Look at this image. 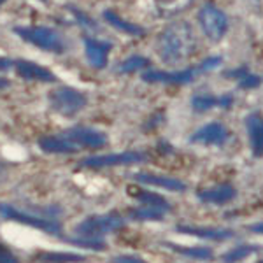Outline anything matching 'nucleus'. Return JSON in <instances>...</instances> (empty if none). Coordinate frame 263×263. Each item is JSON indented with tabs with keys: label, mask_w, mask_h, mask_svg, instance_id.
Instances as JSON below:
<instances>
[{
	"label": "nucleus",
	"mask_w": 263,
	"mask_h": 263,
	"mask_svg": "<svg viewBox=\"0 0 263 263\" xmlns=\"http://www.w3.org/2000/svg\"><path fill=\"white\" fill-rule=\"evenodd\" d=\"M156 51L163 63L177 65L197 51V37L188 21H172L163 28L156 42Z\"/></svg>",
	"instance_id": "nucleus-1"
},
{
	"label": "nucleus",
	"mask_w": 263,
	"mask_h": 263,
	"mask_svg": "<svg viewBox=\"0 0 263 263\" xmlns=\"http://www.w3.org/2000/svg\"><path fill=\"white\" fill-rule=\"evenodd\" d=\"M16 35H20L23 41L30 42L35 48L48 53L60 54L65 51V41L57 30L49 27H16Z\"/></svg>",
	"instance_id": "nucleus-2"
},
{
	"label": "nucleus",
	"mask_w": 263,
	"mask_h": 263,
	"mask_svg": "<svg viewBox=\"0 0 263 263\" xmlns=\"http://www.w3.org/2000/svg\"><path fill=\"white\" fill-rule=\"evenodd\" d=\"M125 227V219L118 213H109L102 216H90L76 227V233L84 239H102L104 235L118 232Z\"/></svg>",
	"instance_id": "nucleus-3"
},
{
	"label": "nucleus",
	"mask_w": 263,
	"mask_h": 263,
	"mask_svg": "<svg viewBox=\"0 0 263 263\" xmlns=\"http://www.w3.org/2000/svg\"><path fill=\"white\" fill-rule=\"evenodd\" d=\"M49 107L65 118L76 116L86 105V95L69 86H57L49 91Z\"/></svg>",
	"instance_id": "nucleus-4"
},
{
	"label": "nucleus",
	"mask_w": 263,
	"mask_h": 263,
	"mask_svg": "<svg viewBox=\"0 0 263 263\" xmlns=\"http://www.w3.org/2000/svg\"><path fill=\"white\" fill-rule=\"evenodd\" d=\"M198 23H200L202 32L209 37L211 41H219L228 32V18L227 14L213 6V4H205L198 11Z\"/></svg>",
	"instance_id": "nucleus-5"
},
{
	"label": "nucleus",
	"mask_w": 263,
	"mask_h": 263,
	"mask_svg": "<svg viewBox=\"0 0 263 263\" xmlns=\"http://www.w3.org/2000/svg\"><path fill=\"white\" fill-rule=\"evenodd\" d=\"M146 156L137 151H125V153H112V155H97L84 158L79 162V167L84 168H109L120 167V165H134L144 162Z\"/></svg>",
	"instance_id": "nucleus-6"
},
{
	"label": "nucleus",
	"mask_w": 263,
	"mask_h": 263,
	"mask_svg": "<svg viewBox=\"0 0 263 263\" xmlns=\"http://www.w3.org/2000/svg\"><path fill=\"white\" fill-rule=\"evenodd\" d=\"M0 214H2L6 219H12V221H18L21 224H27V227H32V228H37V230H42L46 233H51V235H62L60 223L49 221V219L33 218V216L23 213V211L14 209L12 205H7V203H0Z\"/></svg>",
	"instance_id": "nucleus-7"
},
{
	"label": "nucleus",
	"mask_w": 263,
	"mask_h": 263,
	"mask_svg": "<svg viewBox=\"0 0 263 263\" xmlns=\"http://www.w3.org/2000/svg\"><path fill=\"white\" fill-rule=\"evenodd\" d=\"M198 74H202L200 65L192 67V69H186V70H176V72L146 70L142 74V79L151 84H188V83H192Z\"/></svg>",
	"instance_id": "nucleus-8"
},
{
	"label": "nucleus",
	"mask_w": 263,
	"mask_h": 263,
	"mask_svg": "<svg viewBox=\"0 0 263 263\" xmlns=\"http://www.w3.org/2000/svg\"><path fill=\"white\" fill-rule=\"evenodd\" d=\"M65 137L76 146L90 147V149H99L107 144V135L100 130L90 128V126H74L65 132Z\"/></svg>",
	"instance_id": "nucleus-9"
},
{
	"label": "nucleus",
	"mask_w": 263,
	"mask_h": 263,
	"mask_svg": "<svg viewBox=\"0 0 263 263\" xmlns=\"http://www.w3.org/2000/svg\"><path fill=\"white\" fill-rule=\"evenodd\" d=\"M228 137V130L223 123L213 121L203 125L200 130H197L190 137L192 144H203V146H221Z\"/></svg>",
	"instance_id": "nucleus-10"
},
{
	"label": "nucleus",
	"mask_w": 263,
	"mask_h": 263,
	"mask_svg": "<svg viewBox=\"0 0 263 263\" xmlns=\"http://www.w3.org/2000/svg\"><path fill=\"white\" fill-rule=\"evenodd\" d=\"M83 42H84V49H86L88 63L91 67H95V69H105L107 67L109 51L112 49V42L93 39L90 35H84Z\"/></svg>",
	"instance_id": "nucleus-11"
},
{
	"label": "nucleus",
	"mask_w": 263,
	"mask_h": 263,
	"mask_svg": "<svg viewBox=\"0 0 263 263\" xmlns=\"http://www.w3.org/2000/svg\"><path fill=\"white\" fill-rule=\"evenodd\" d=\"M16 72L27 81H39V83H57V76L49 69L42 65H37L28 60H16L14 62Z\"/></svg>",
	"instance_id": "nucleus-12"
},
{
	"label": "nucleus",
	"mask_w": 263,
	"mask_h": 263,
	"mask_svg": "<svg viewBox=\"0 0 263 263\" xmlns=\"http://www.w3.org/2000/svg\"><path fill=\"white\" fill-rule=\"evenodd\" d=\"M246 130H248L249 146L256 158L263 156V114L253 112L246 118Z\"/></svg>",
	"instance_id": "nucleus-13"
},
{
	"label": "nucleus",
	"mask_w": 263,
	"mask_h": 263,
	"mask_svg": "<svg viewBox=\"0 0 263 263\" xmlns=\"http://www.w3.org/2000/svg\"><path fill=\"white\" fill-rule=\"evenodd\" d=\"M198 200L205 202V203H214V205H223V203L232 202L233 198L237 197V190L233 188L228 182H223L219 186H214V188H207L198 192Z\"/></svg>",
	"instance_id": "nucleus-14"
},
{
	"label": "nucleus",
	"mask_w": 263,
	"mask_h": 263,
	"mask_svg": "<svg viewBox=\"0 0 263 263\" xmlns=\"http://www.w3.org/2000/svg\"><path fill=\"white\" fill-rule=\"evenodd\" d=\"M134 181L149 186H158V188L168 190V192H184L186 190V184L181 179L167 177V176H156V174H147V172L134 174Z\"/></svg>",
	"instance_id": "nucleus-15"
},
{
	"label": "nucleus",
	"mask_w": 263,
	"mask_h": 263,
	"mask_svg": "<svg viewBox=\"0 0 263 263\" xmlns=\"http://www.w3.org/2000/svg\"><path fill=\"white\" fill-rule=\"evenodd\" d=\"M39 147L42 151L51 153V155H70V153L79 149V146H76L67 137H54V135L53 137H41Z\"/></svg>",
	"instance_id": "nucleus-16"
},
{
	"label": "nucleus",
	"mask_w": 263,
	"mask_h": 263,
	"mask_svg": "<svg viewBox=\"0 0 263 263\" xmlns=\"http://www.w3.org/2000/svg\"><path fill=\"white\" fill-rule=\"evenodd\" d=\"M126 192H128L132 197L135 198V200H139L144 205H149V207H156V209H162V211H171V203H168L162 195L158 193H153V192H146V190L139 188V186L132 184L126 188Z\"/></svg>",
	"instance_id": "nucleus-17"
},
{
	"label": "nucleus",
	"mask_w": 263,
	"mask_h": 263,
	"mask_svg": "<svg viewBox=\"0 0 263 263\" xmlns=\"http://www.w3.org/2000/svg\"><path fill=\"white\" fill-rule=\"evenodd\" d=\"M179 233H186V235H193L198 239L205 240H227L233 237L232 230H224V228H193V227H176Z\"/></svg>",
	"instance_id": "nucleus-18"
},
{
	"label": "nucleus",
	"mask_w": 263,
	"mask_h": 263,
	"mask_svg": "<svg viewBox=\"0 0 263 263\" xmlns=\"http://www.w3.org/2000/svg\"><path fill=\"white\" fill-rule=\"evenodd\" d=\"M104 20L107 21L112 28H116V30H120L123 33H128V35L141 37V35L146 33L142 27H139V25H135V23H130V21H126V20H123L120 14H116V12L111 11V9L104 11Z\"/></svg>",
	"instance_id": "nucleus-19"
},
{
	"label": "nucleus",
	"mask_w": 263,
	"mask_h": 263,
	"mask_svg": "<svg viewBox=\"0 0 263 263\" xmlns=\"http://www.w3.org/2000/svg\"><path fill=\"white\" fill-rule=\"evenodd\" d=\"M37 261L42 263H83L86 258L76 253H65V251H41L35 256Z\"/></svg>",
	"instance_id": "nucleus-20"
},
{
	"label": "nucleus",
	"mask_w": 263,
	"mask_h": 263,
	"mask_svg": "<svg viewBox=\"0 0 263 263\" xmlns=\"http://www.w3.org/2000/svg\"><path fill=\"white\" fill-rule=\"evenodd\" d=\"M163 246L174 249V251L182 254V256L193 258V260L207 261V260H213L214 258V251L211 248H188V246H177V244H168V242H163Z\"/></svg>",
	"instance_id": "nucleus-21"
},
{
	"label": "nucleus",
	"mask_w": 263,
	"mask_h": 263,
	"mask_svg": "<svg viewBox=\"0 0 263 263\" xmlns=\"http://www.w3.org/2000/svg\"><path fill=\"white\" fill-rule=\"evenodd\" d=\"M130 218L135 219V221H162L165 218V213L167 211L162 209H156V207H149V205H144V207H135V209H130Z\"/></svg>",
	"instance_id": "nucleus-22"
},
{
	"label": "nucleus",
	"mask_w": 263,
	"mask_h": 263,
	"mask_svg": "<svg viewBox=\"0 0 263 263\" xmlns=\"http://www.w3.org/2000/svg\"><path fill=\"white\" fill-rule=\"evenodd\" d=\"M254 251H258L256 246H251V244H242V246H237V248L230 249L228 253H224L221 256L223 263H239L246 260L248 256H251Z\"/></svg>",
	"instance_id": "nucleus-23"
},
{
	"label": "nucleus",
	"mask_w": 263,
	"mask_h": 263,
	"mask_svg": "<svg viewBox=\"0 0 263 263\" xmlns=\"http://www.w3.org/2000/svg\"><path fill=\"white\" fill-rule=\"evenodd\" d=\"M149 65V60L146 57H141V54H132L126 60H123L120 65H118V72L120 74H132V72L142 70Z\"/></svg>",
	"instance_id": "nucleus-24"
},
{
	"label": "nucleus",
	"mask_w": 263,
	"mask_h": 263,
	"mask_svg": "<svg viewBox=\"0 0 263 263\" xmlns=\"http://www.w3.org/2000/svg\"><path fill=\"white\" fill-rule=\"evenodd\" d=\"M214 105H219V99H216L213 95H197L192 100V107L197 112H205L213 109Z\"/></svg>",
	"instance_id": "nucleus-25"
},
{
	"label": "nucleus",
	"mask_w": 263,
	"mask_h": 263,
	"mask_svg": "<svg viewBox=\"0 0 263 263\" xmlns=\"http://www.w3.org/2000/svg\"><path fill=\"white\" fill-rule=\"evenodd\" d=\"M69 9H70V12H74L76 20L79 21V25H81V27L88 28V30H95V21H93L91 18H88V16L84 14V12L78 11L76 7H69Z\"/></svg>",
	"instance_id": "nucleus-26"
},
{
	"label": "nucleus",
	"mask_w": 263,
	"mask_h": 263,
	"mask_svg": "<svg viewBox=\"0 0 263 263\" xmlns=\"http://www.w3.org/2000/svg\"><path fill=\"white\" fill-rule=\"evenodd\" d=\"M261 84V78H258V76H251V74H246L240 78V81H239V86L240 88H258Z\"/></svg>",
	"instance_id": "nucleus-27"
},
{
	"label": "nucleus",
	"mask_w": 263,
	"mask_h": 263,
	"mask_svg": "<svg viewBox=\"0 0 263 263\" xmlns=\"http://www.w3.org/2000/svg\"><path fill=\"white\" fill-rule=\"evenodd\" d=\"M0 263H20V260L6 248V246L0 244Z\"/></svg>",
	"instance_id": "nucleus-28"
},
{
	"label": "nucleus",
	"mask_w": 263,
	"mask_h": 263,
	"mask_svg": "<svg viewBox=\"0 0 263 263\" xmlns=\"http://www.w3.org/2000/svg\"><path fill=\"white\" fill-rule=\"evenodd\" d=\"M111 263H147L139 256H130V254H121V256H114Z\"/></svg>",
	"instance_id": "nucleus-29"
},
{
	"label": "nucleus",
	"mask_w": 263,
	"mask_h": 263,
	"mask_svg": "<svg viewBox=\"0 0 263 263\" xmlns=\"http://www.w3.org/2000/svg\"><path fill=\"white\" fill-rule=\"evenodd\" d=\"M12 65H14V62H11V60H7V58L0 57V70H7Z\"/></svg>",
	"instance_id": "nucleus-30"
},
{
	"label": "nucleus",
	"mask_w": 263,
	"mask_h": 263,
	"mask_svg": "<svg viewBox=\"0 0 263 263\" xmlns=\"http://www.w3.org/2000/svg\"><path fill=\"white\" fill-rule=\"evenodd\" d=\"M249 230L254 232V233H261V235H263V223L251 224V227H249Z\"/></svg>",
	"instance_id": "nucleus-31"
},
{
	"label": "nucleus",
	"mask_w": 263,
	"mask_h": 263,
	"mask_svg": "<svg viewBox=\"0 0 263 263\" xmlns=\"http://www.w3.org/2000/svg\"><path fill=\"white\" fill-rule=\"evenodd\" d=\"M9 86V81H7L6 78H0V90H4V88Z\"/></svg>",
	"instance_id": "nucleus-32"
},
{
	"label": "nucleus",
	"mask_w": 263,
	"mask_h": 263,
	"mask_svg": "<svg viewBox=\"0 0 263 263\" xmlns=\"http://www.w3.org/2000/svg\"><path fill=\"white\" fill-rule=\"evenodd\" d=\"M160 2H174V0H160Z\"/></svg>",
	"instance_id": "nucleus-33"
},
{
	"label": "nucleus",
	"mask_w": 263,
	"mask_h": 263,
	"mask_svg": "<svg viewBox=\"0 0 263 263\" xmlns=\"http://www.w3.org/2000/svg\"><path fill=\"white\" fill-rule=\"evenodd\" d=\"M2 4H6V0H0V6H2Z\"/></svg>",
	"instance_id": "nucleus-34"
},
{
	"label": "nucleus",
	"mask_w": 263,
	"mask_h": 263,
	"mask_svg": "<svg viewBox=\"0 0 263 263\" xmlns=\"http://www.w3.org/2000/svg\"><path fill=\"white\" fill-rule=\"evenodd\" d=\"M258 263H263V260H260V261H258Z\"/></svg>",
	"instance_id": "nucleus-35"
}]
</instances>
